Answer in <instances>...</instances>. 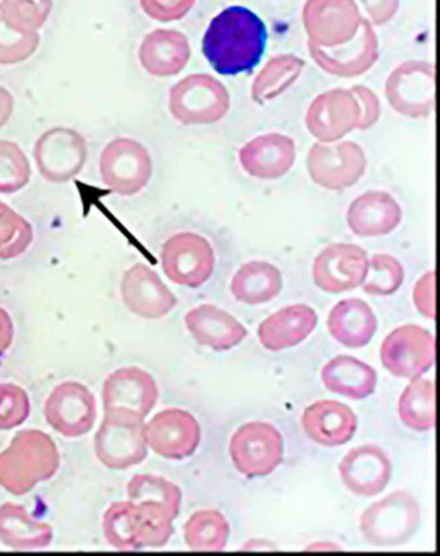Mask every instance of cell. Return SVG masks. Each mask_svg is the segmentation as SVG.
Wrapping results in <instances>:
<instances>
[{
	"mask_svg": "<svg viewBox=\"0 0 440 556\" xmlns=\"http://www.w3.org/2000/svg\"><path fill=\"white\" fill-rule=\"evenodd\" d=\"M266 26L256 13L236 5L219 12L203 37V54L222 75H239L256 67L266 48Z\"/></svg>",
	"mask_w": 440,
	"mask_h": 556,
	"instance_id": "cell-1",
	"label": "cell"
},
{
	"mask_svg": "<svg viewBox=\"0 0 440 556\" xmlns=\"http://www.w3.org/2000/svg\"><path fill=\"white\" fill-rule=\"evenodd\" d=\"M61 456L53 439L40 430H23L0 453V486L24 496L56 476Z\"/></svg>",
	"mask_w": 440,
	"mask_h": 556,
	"instance_id": "cell-2",
	"label": "cell"
},
{
	"mask_svg": "<svg viewBox=\"0 0 440 556\" xmlns=\"http://www.w3.org/2000/svg\"><path fill=\"white\" fill-rule=\"evenodd\" d=\"M174 518L161 506L120 501L109 506L102 518L108 544L120 552H139L168 544L174 534Z\"/></svg>",
	"mask_w": 440,
	"mask_h": 556,
	"instance_id": "cell-3",
	"label": "cell"
},
{
	"mask_svg": "<svg viewBox=\"0 0 440 556\" xmlns=\"http://www.w3.org/2000/svg\"><path fill=\"white\" fill-rule=\"evenodd\" d=\"M146 418L125 408L105 410L95 435V452L108 469L127 470L148 457Z\"/></svg>",
	"mask_w": 440,
	"mask_h": 556,
	"instance_id": "cell-4",
	"label": "cell"
},
{
	"mask_svg": "<svg viewBox=\"0 0 440 556\" xmlns=\"http://www.w3.org/2000/svg\"><path fill=\"white\" fill-rule=\"evenodd\" d=\"M422 510L414 494L395 491L364 510L361 533L364 541L376 547H395L407 544L416 534Z\"/></svg>",
	"mask_w": 440,
	"mask_h": 556,
	"instance_id": "cell-5",
	"label": "cell"
},
{
	"mask_svg": "<svg viewBox=\"0 0 440 556\" xmlns=\"http://www.w3.org/2000/svg\"><path fill=\"white\" fill-rule=\"evenodd\" d=\"M231 105L230 93L210 74H191L171 88L168 108L185 126H209L223 121Z\"/></svg>",
	"mask_w": 440,
	"mask_h": 556,
	"instance_id": "cell-6",
	"label": "cell"
},
{
	"mask_svg": "<svg viewBox=\"0 0 440 556\" xmlns=\"http://www.w3.org/2000/svg\"><path fill=\"white\" fill-rule=\"evenodd\" d=\"M385 98L398 114L424 119L436 105V67L428 61L411 60L397 66L385 84Z\"/></svg>",
	"mask_w": 440,
	"mask_h": 556,
	"instance_id": "cell-7",
	"label": "cell"
},
{
	"mask_svg": "<svg viewBox=\"0 0 440 556\" xmlns=\"http://www.w3.org/2000/svg\"><path fill=\"white\" fill-rule=\"evenodd\" d=\"M100 175L102 182L113 193L133 197L148 187L153 176V161L142 143L120 137L102 150Z\"/></svg>",
	"mask_w": 440,
	"mask_h": 556,
	"instance_id": "cell-8",
	"label": "cell"
},
{
	"mask_svg": "<svg viewBox=\"0 0 440 556\" xmlns=\"http://www.w3.org/2000/svg\"><path fill=\"white\" fill-rule=\"evenodd\" d=\"M230 457L247 478H263L278 469L285 457V441L269 422H247L230 441Z\"/></svg>",
	"mask_w": 440,
	"mask_h": 556,
	"instance_id": "cell-9",
	"label": "cell"
},
{
	"mask_svg": "<svg viewBox=\"0 0 440 556\" xmlns=\"http://www.w3.org/2000/svg\"><path fill=\"white\" fill-rule=\"evenodd\" d=\"M306 166L318 187L340 191L361 181L366 174L367 156L353 141L318 142L309 150Z\"/></svg>",
	"mask_w": 440,
	"mask_h": 556,
	"instance_id": "cell-10",
	"label": "cell"
},
{
	"mask_svg": "<svg viewBox=\"0 0 440 556\" xmlns=\"http://www.w3.org/2000/svg\"><path fill=\"white\" fill-rule=\"evenodd\" d=\"M34 161L39 175L51 184H66L85 168L87 141L77 130L54 127L46 130L34 146Z\"/></svg>",
	"mask_w": 440,
	"mask_h": 556,
	"instance_id": "cell-11",
	"label": "cell"
},
{
	"mask_svg": "<svg viewBox=\"0 0 440 556\" xmlns=\"http://www.w3.org/2000/svg\"><path fill=\"white\" fill-rule=\"evenodd\" d=\"M362 22L355 0H306L302 10L309 43L320 48L352 42Z\"/></svg>",
	"mask_w": 440,
	"mask_h": 556,
	"instance_id": "cell-12",
	"label": "cell"
},
{
	"mask_svg": "<svg viewBox=\"0 0 440 556\" xmlns=\"http://www.w3.org/2000/svg\"><path fill=\"white\" fill-rule=\"evenodd\" d=\"M162 269L177 286L199 288L208 283L215 270V251L196 232L185 231L171 237L162 247Z\"/></svg>",
	"mask_w": 440,
	"mask_h": 556,
	"instance_id": "cell-13",
	"label": "cell"
},
{
	"mask_svg": "<svg viewBox=\"0 0 440 556\" xmlns=\"http://www.w3.org/2000/svg\"><path fill=\"white\" fill-rule=\"evenodd\" d=\"M382 366L401 379H418L435 366L436 339L428 329L416 325L395 328L382 341Z\"/></svg>",
	"mask_w": 440,
	"mask_h": 556,
	"instance_id": "cell-14",
	"label": "cell"
},
{
	"mask_svg": "<svg viewBox=\"0 0 440 556\" xmlns=\"http://www.w3.org/2000/svg\"><path fill=\"white\" fill-rule=\"evenodd\" d=\"M50 427L65 438H80L95 427L98 403L84 383L66 381L51 391L45 404Z\"/></svg>",
	"mask_w": 440,
	"mask_h": 556,
	"instance_id": "cell-15",
	"label": "cell"
},
{
	"mask_svg": "<svg viewBox=\"0 0 440 556\" xmlns=\"http://www.w3.org/2000/svg\"><path fill=\"white\" fill-rule=\"evenodd\" d=\"M361 106L350 89L335 88L323 92L309 106L305 125L314 137L323 143L343 139L360 127Z\"/></svg>",
	"mask_w": 440,
	"mask_h": 556,
	"instance_id": "cell-16",
	"label": "cell"
},
{
	"mask_svg": "<svg viewBox=\"0 0 440 556\" xmlns=\"http://www.w3.org/2000/svg\"><path fill=\"white\" fill-rule=\"evenodd\" d=\"M309 53L323 72L339 78H356L366 74L380 58L378 37L366 17L352 42L335 48L307 43Z\"/></svg>",
	"mask_w": 440,
	"mask_h": 556,
	"instance_id": "cell-17",
	"label": "cell"
},
{
	"mask_svg": "<svg viewBox=\"0 0 440 556\" xmlns=\"http://www.w3.org/2000/svg\"><path fill=\"white\" fill-rule=\"evenodd\" d=\"M369 258L360 245L336 243L323 250L313 265L316 287L327 293L355 290L367 277Z\"/></svg>",
	"mask_w": 440,
	"mask_h": 556,
	"instance_id": "cell-18",
	"label": "cell"
},
{
	"mask_svg": "<svg viewBox=\"0 0 440 556\" xmlns=\"http://www.w3.org/2000/svg\"><path fill=\"white\" fill-rule=\"evenodd\" d=\"M148 447L158 456L184 459L194 455L202 439L201 425L188 410L160 412L146 425Z\"/></svg>",
	"mask_w": 440,
	"mask_h": 556,
	"instance_id": "cell-19",
	"label": "cell"
},
{
	"mask_svg": "<svg viewBox=\"0 0 440 556\" xmlns=\"http://www.w3.org/2000/svg\"><path fill=\"white\" fill-rule=\"evenodd\" d=\"M122 300L128 311L143 319H162L174 311L177 298L149 266L136 264L121 283Z\"/></svg>",
	"mask_w": 440,
	"mask_h": 556,
	"instance_id": "cell-20",
	"label": "cell"
},
{
	"mask_svg": "<svg viewBox=\"0 0 440 556\" xmlns=\"http://www.w3.org/2000/svg\"><path fill=\"white\" fill-rule=\"evenodd\" d=\"M347 489L360 497H375L387 489L393 466L387 452L374 444L350 450L339 466Z\"/></svg>",
	"mask_w": 440,
	"mask_h": 556,
	"instance_id": "cell-21",
	"label": "cell"
},
{
	"mask_svg": "<svg viewBox=\"0 0 440 556\" xmlns=\"http://www.w3.org/2000/svg\"><path fill=\"white\" fill-rule=\"evenodd\" d=\"M296 143L284 134L254 137L239 150V163L247 175L259 180H278L288 174L296 162Z\"/></svg>",
	"mask_w": 440,
	"mask_h": 556,
	"instance_id": "cell-22",
	"label": "cell"
},
{
	"mask_svg": "<svg viewBox=\"0 0 440 556\" xmlns=\"http://www.w3.org/2000/svg\"><path fill=\"white\" fill-rule=\"evenodd\" d=\"M160 396L153 376L139 367L116 369L102 387L104 409L125 408L146 418Z\"/></svg>",
	"mask_w": 440,
	"mask_h": 556,
	"instance_id": "cell-23",
	"label": "cell"
},
{
	"mask_svg": "<svg viewBox=\"0 0 440 556\" xmlns=\"http://www.w3.org/2000/svg\"><path fill=\"white\" fill-rule=\"evenodd\" d=\"M402 217V207L394 197L385 191H368L350 204L347 222L355 236L376 238L391 235Z\"/></svg>",
	"mask_w": 440,
	"mask_h": 556,
	"instance_id": "cell-24",
	"label": "cell"
},
{
	"mask_svg": "<svg viewBox=\"0 0 440 556\" xmlns=\"http://www.w3.org/2000/svg\"><path fill=\"white\" fill-rule=\"evenodd\" d=\"M185 326L199 345L228 352L242 343L249 331L231 314L210 304L192 308L185 315Z\"/></svg>",
	"mask_w": 440,
	"mask_h": 556,
	"instance_id": "cell-25",
	"label": "cell"
},
{
	"mask_svg": "<svg viewBox=\"0 0 440 556\" xmlns=\"http://www.w3.org/2000/svg\"><path fill=\"white\" fill-rule=\"evenodd\" d=\"M301 424L313 442L331 448L352 441L357 429L354 410L336 401L313 403L302 415Z\"/></svg>",
	"mask_w": 440,
	"mask_h": 556,
	"instance_id": "cell-26",
	"label": "cell"
},
{
	"mask_svg": "<svg viewBox=\"0 0 440 556\" xmlns=\"http://www.w3.org/2000/svg\"><path fill=\"white\" fill-rule=\"evenodd\" d=\"M318 326L313 307L296 304L280 308L259 326V340L269 352H281L304 342Z\"/></svg>",
	"mask_w": 440,
	"mask_h": 556,
	"instance_id": "cell-27",
	"label": "cell"
},
{
	"mask_svg": "<svg viewBox=\"0 0 440 556\" xmlns=\"http://www.w3.org/2000/svg\"><path fill=\"white\" fill-rule=\"evenodd\" d=\"M190 58L188 37L172 29L149 33L139 51L141 66L156 78H169L180 74L189 64Z\"/></svg>",
	"mask_w": 440,
	"mask_h": 556,
	"instance_id": "cell-28",
	"label": "cell"
},
{
	"mask_svg": "<svg viewBox=\"0 0 440 556\" xmlns=\"http://www.w3.org/2000/svg\"><path fill=\"white\" fill-rule=\"evenodd\" d=\"M328 331L332 338L349 349H362L373 341L377 331L376 315L361 299H347L329 312Z\"/></svg>",
	"mask_w": 440,
	"mask_h": 556,
	"instance_id": "cell-29",
	"label": "cell"
},
{
	"mask_svg": "<svg viewBox=\"0 0 440 556\" xmlns=\"http://www.w3.org/2000/svg\"><path fill=\"white\" fill-rule=\"evenodd\" d=\"M52 527L34 519L23 505L0 506V542L12 551H43L52 544Z\"/></svg>",
	"mask_w": 440,
	"mask_h": 556,
	"instance_id": "cell-30",
	"label": "cell"
},
{
	"mask_svg": "<svg viewBox=\"0 0 440 556\" xmlns=\"http://www.w3.org/2000/svg\"><path fill=\"white\" fill-rule=\"evenodd\" d=\"M323 386L348 400L362 401L375 393L376 370L350 355H339L322 369Z\"/></svg>",
	"mask_w": 440,
	"mask_h": 556,
	"instance_id": "cell-31",
	"label": "cell"
},
{
	"mask_svg": "<svg viewBox=\"0 0 440 556\" xmlns=\"http://www.w3.org/2000/svg\"><path fill=\"white\" fill-rule=\"evenodd\" d=\"M284 288L277 266L266 261H251L240 266L230 285L232 296L242 304L257 306L271 302Z\"/></svg>",
	"mask_w": 440,
	"mask_h": 556,
	"instance_id": "cell-32",
	"label": "cell"
},
{
	"mask_svg": "<svg viewBox=\"0 0 440 556\" xmlns=\"http://www.w3.org/2000/svg\"><path fill=\"white\" fill-rule=\"evenodd\" d=\"M305 61L294 54H279L267 61L254 78L251 96L259 105H264L284 94L300 78Z\"/></svg>",
	"mask_w": 440,
	"mask_h": 556,
	"instance_id": "cell-33",
	"label": "cell"
},
{
	"mask_svg": "<svg viewBox=\"0 0 440 556\" xmlns=\"http://www.w3.org/2000/svg\"><path fill=\"white\" fill-rule=\"evenodd\" d=\"M399 417L405 427L426 432L436 427V386L430 380L414 379L404 389L398 404Z\"/></svg>",
	"mask_w": 440,
	"mask_h": 556,
	"instance_id": "cell-34",
	"label": "cell"
},
{
	"mask_svg": "<svg viewBox=\"0 0 440 556\" xmlns=\"http://www.w3.org/2000/svg\"><path fill=\"white\" fill-rule=\"evenodd\" d=\"M184 535L191 552H223L228 545L230 525L217 510L197 511L185 525Z\"/></svg>",
	"mask_w": 440,
	"mask_h": 556,
	"instance_id": "cell-35",
	"label": "cell"
},
{
	"mask_svg": "<svg viewBox=\"0 0 440 556\" xmlns=\"http://www.w3.org/2000/svg\"><path fill=\"white\" fill-rule=\"evenodd\" d=\"M127 494L134 503L162 505L176 517L180 514L183 492L175 483L162 477L139 473L129 480Z\"/></svg>",
	"mask_w": 440,
	"mask_h": 556,
	"instance_id": "cell-36",
	"label": "cell"
},
{
	"mask_svg": "<svg viewBox=\"0 0 440 556\" xmlns=\"http://www.w3.org/2000/svg\"><path fill=\"white\" fill-rule=\"evenodd\" d=\"M34 229L29 222L9 204L0 202V260L23 256L30 249Z\"/></svg>",
	"mask_w": 440,
	"mask_h": 556,
	"instance_id": "cell-37",
	"label": "cell"
},
{
	"mask_svg": "<svg viewBox=\"0 0 440 556\" xmlns=\"http://www.w3.org/2000/svg\"><path fill=\"white\" fill-rule=\"evenodd\" d=\"M53 0H2L0 11L4 23L20 34H36L46 25Z\"/></svg>",
	"mask_w": 440,
	"mask_h": 556,
	"instance_id": "cell-38",
	"label": "cell"
},
{
	"mask_svg": "<svg viewBox=\"0 0 440 556\" xmlns=\"http://www.w3.org/2000/svg\"><path fill=\"white\" fill-rule=\"evenodd\" d=\"M32 164L16 142L0 140V194H15L29 185Z\"/></svg>",
	"mask_w": 440,
	"mask_h": 556,
	"instance_id": "cell-39",
	"label": "cell"
},
{
	"mask_svg": "<svg viewBox=\"0 0 440 556\" xmlns=\"http://www.w3.org/2000/svg\"><path fill=\"white\" fill-rule=\"evenodd\" d=\"M403 281L402 264L395 257L381 253L369 260L367 277L362 288L370 296H390L402 287Z\"/></svg>",
	"mask_w": 440,
	"mask_h": 556,
	"instance_id": "cell-40",
	"label": "cell"
},
{
	"mask_svg": "<svg viewBox=\"0 0 440 556\" xmlns=\"http://www.w3.org/2000/svg\"><path fill=\"white\" fill-rule=\"evenodd\" d=\"M40 43L39 33L20 34L4 23L0 11V65H17L29 60Z\"/></svg>",
	"mask_w": 440,
	"mask_h": 556,
	"instance_id": "cell-41",
	"label": "cell"
},
{
	"mask_svg": "<svg viewBox=\"0 0 440 556\" xmlns=\"http://www.w3.org/2000/svg\"><path fill=\"white\" fill-rule=\"evenodd\" d=\"M30 397L15 383L0 386V430H12L30 416Z\"/></svg>",
	"mask_w": 440,
	"mask_h": 556,
	"instance_id": "cell-42",
	"label": "cell"
},
{
	"mask_svg": "<svg viewBox=\"0 0 440 556\" xmlns=\"http://www.w3.org/2000/svg\"><path fill=\"white\" fill-rule=\"evenodd\" d=\"M197 0H140L143 12L160 23L178 22L194 9Z\"/></svg>",
	"mask_w": 440,
	"mask_h": 556,
	"instance_id": "cell-43",
	"label": "cell"
},
{
	"mask_svg": "<svg viewBox=\"0 0 440 556\" xmlns=\"http://www.w3.org/2000/svg\"><path fill=\"white\" fill-rule=\"evenodd\" d=\"M361 106V123L357 129L373 128L381 116V104L373 89L366 86H353L350 88Z\"/></svg>",
	"mask_w": 440,
	"mask_h": 556,
	"instance_id": "cell-44",
	"label": "cell"
},
{
	"mask_svg": "<svg viewBox=\"0 0 440 556\" xmlns=\"http://www.w3.org/2000/svg\"><path fill=\"white\" fill-rule=\"evenodd\" d=\"M414 302L425 318L436 319V271H428L418 279L414 290Z\"/></svg>",
	"mask_w": 440,
	"mask_h": 556,
	"instance_id": "cell-45",
	"label": "cell"
},
{
	"mask_svg": "<svg viewBox=\"0 0 440 556\" xmlns=\"http://www.w3.org/2000/svg\"><path fill=\"white\" fill-rule=\"evenodd\" d=\"M373 26H382L393 20L401 7V0H360Z\"/></svg>",
	"mask_w": 440,
	"mask_h": 556,
	"instance_id": "cell-46",
	"label": "cell"
},
{
	"mask_svg": "<svg viewBox=\"0 0 440 556\" xmlns=\"http://www.w3.org/2000/svg\"><path fill=\"white\" fill-rule=\"evenodd\" d=\"M13 339H15V326H13L11 315L0 307V356L9 352Z\"/></svg>",
	"mask_w": 440,
	"mask_h": 556,
	"instance_id": "cell-47",
	"label": "cell"
},
{
	"mask_svg": "<svg viewBox=\"0 0 440 556\" xmlns=\"http://www.w3.org/2000/svg\"><path fill=\"white\" fill-rule=\"evenodd\" d=\"M13 110H15V99L9 89L0 86V129L10 122Z\"/></svg>",
	"mask_w": 440,
	"mask_h": 556,
	"instance_id": "cell-48",
	"label": "cell"
}]
</instances>
